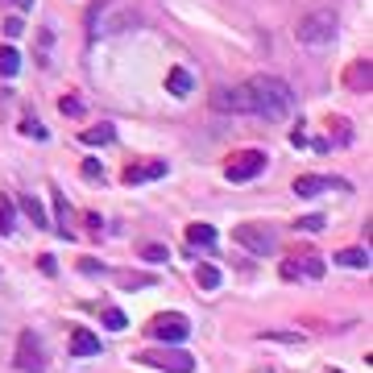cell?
Wrapping results in <instances>:
<instances>
[{"label":"cell","instance_id":"1","mask_svg":"<svg viewBox=\"0 0 373 373\" xmlns=\"http://www.w3.org/2000/svg\"><path fill=\"white\" fill-rule=\"evenodd\" d=\"M245 95H249V116H262V121H282L294 108V92L278 75H253L245 83Z\"/></svg>","mask_w":373,"mask_h":373},{"label":"cell","instance_id":"2","mask_svg":"<svg viewBox=\"0 0 373 373\" xmlns=\"http://www.w3.org/2000/svg\"><path fill=\"white\" fill-rule=\"evenodd\" d=\"M294 38L303 46H327L336 38V13H311L294 25Z\"/></svg>","mask_w":373,"mask_h":373},{"label":"cell","instance_id":"3","mask_svg":"<svg viewBox=\"0 0 373 373\" xmlns=\"http://www.w3.org/2000/svg\"><path fill=\"white\" fill-rule=\"evenodd\" d=\"M137 361L166 373H195V357L183 348H145V353H137Z\"/></svg>","mask_w":373,"mask_h":373},{"label":"cell","instance_id":"4","mask_svg":"<svg viewBox=\"0 0 373 373\" xmlns=\"http://www.w3.org/2000/svg\"><path fill=\"white\" fill-rule=\"evenodd\" d=\"M233 240H236V245H245L249 253H257V257H270V253L278 249L274 233H270V229H262V224H236Z\"/></svg>","mask_w":373,"mask_h":373},{"label":"cell","instance_id":"5","mask_svg":"<svg viewBox=\"0 0 373 373\" xmlns=\"http://www.w3.org/2000/svg\"><path fill=\"white\" fill-rule=\"evenodd\" d=\"M262 170H266V154H262V149H240L233 162H229L224 179H229V183H249V179H257Z\"/></svg>","mask_w":373,"mask_h":373},{"label":"cell","instance_id":"6","mask_svg":"<svg viewBox=\"0 0 373 373\" xmlns=\"http://www.w3.org/2000/svg\"><path fill=\"white\" fill-rule=\"evenodd\" d=\"M149 336L154 340H166V344H179V340L191 336V324H186V316H179V311H166V316H154Z\"/></svg>","mask_w":373,"mask_h":373},{"label":"cell","instance_id":"7","mask_svg":"<svg viewBox=\"0 0 373 373\" xmlns=\"http://www.w3.org/2000/svg\"><path fill=\"white\" fill-rule=\"evenodd\" d=\"M17 369H25V373H46L42 340H38L34 332H21V340H17Z\"/></svg>","mask_w":373,"mask_h":373},{"label":"cell","instance_id":"8","mask_svg":"<svg viewBox=\"0 0 373 373\" xmlns=\"http://www.w3.org/2000/svg\"><path fill=\"white\" fill-rule=\"evenodd\" d=\"M212 108L216 112H233V116H249V95H245V88H216Z\"/></svg>","mask_w":373,"mask_h":373},{"label":"cell","instance_id":"9","mask_svg":"<svg viewBox=\"0 0 373 373\" xmlns=\"http://www.w3.org/2000/svg\"><path fill=\"white\" fill-rule=\"evenodd\" d=\"M332 186H336V191H348L344 179H324V175H299L290 191H294L299 199H311V195H324V191H332Z\"/></svg>","mask_w":373,"mask_h":373},{"label":"cell","instance_id":"10","mask_svg":"<svg viewBox=\"0 0 373 373\" xmlns=\"http://www.w3.org/2000/svg\"><path fill=\"white\" fill-rule=\"evenodd\" d=\"M282 278L294 282V278H324V262L320 257H303V262H282Z\"/></svg>","mask_w":373,"mask_h":373},{"label":"cell","instance_id":"11","mask_svg":"<svg viewBox=\"0 0 373 373\" xmlns=\"http://www.w3.org/2000/svg\"><path fill=\"white\" fill-rule=\"evenodd\" d=\"M162 175H166V162L162 158H149V162H137V166L125 170V183L137 186V183H149V179H162Z\"/></svg>","mask_w":373,"mask_h":373},{"label":"cell","instance_id":"12","mask_svg":"<svg viewBox=\"0 0 373 373\" xmlns=\"http://www.w3.org/2000/svg\"><path fill=\"white\" fill-rule=\"evenodd\" d=\"M71 357H100V336L88 327H75L71 332Z\"/></svg>","mask_w":373,"mask_h":373},{"label":"cell","instance_id":"13","mask_svg":"<svg viewBox=\"0 0 373 373\" xmlns=\"http://www.w3.org/2000/svg\"><path fill=\"white\" fill-rule=\"evenodd\" d=\"M369 75H373V67H369V58H365V62H353L344 79H348L353 92H369Z\"/></svg>","mask_w":373,"mask_h":373},{"label":"cell","instance_id":"14","mask_svg":"<svg viewBox=\"0 0 373 373\" xmlns=\"http://www.w3.org/2000/svg\"><path fill=\"white\" fill-rule=\"evenodd\" d=\"M21 212L34 220V229H50V220H46V208H42V199L38 195H21Z\"/></svg>","mask_w":373,"mask_h":373},{"label":"cell","instance_id":"15","mask_svg":"<svg viewBox=\"0 0 373 373\" xmlns=\"http://www.w3.org/2000/svg\"><path fill=\"white\" fill-rule=\"evenodd\" d=\"M332 262H340L348 270H369V249H340Z\"/></svg>","mask_w":373,"mask_h":373},{"label":"cell","instance_id":"16","mask_svg":"<svg viewBox=\"0 0 373 373\" xmlns=\"http://www.w3.org/2000/svg\"><path fill=\"white\" fill-rule=\"evenodd\" d=\"M166 92L179 95V100H183V95L191 92V75H186L183 67H170V75H166Z\"/></svg>","mask_w":373,"mask_h":373},{"label":"cell","instance_id":"17","mask_svg":"<svg viewBox=\"0 0 373 373\" xmlns=\"http://www.w3.org/2000/svg\"><path fill=\"white\" fill-rule=\"evenodd\" d=\"M17 71H21V54H17L13 46H0V75H4V79H13Z\"/></svg>","mask_w":373,"mask_h":373},{"label":"cell","instance_id":"18","mask_svg":"<svg viewBox=\"0 0 373 373\" xmlns=\"http://www.w3.org/2000/svg\"><path fill=\"white\" fill-rule=\"evenodd\" d=\"M112 137H116V129H112V125H100V129H83V145H108Z\"/></svg>","mask_w":373,"mask_h":373},{"label":"cell","instance_id":"19","mask_svg":"<svg viewBox=\"0 0 373 373\" xmlns=\"http://www.w3.org/2000/svg\"><path fill=\"white\" fill-rule=\"evenodd\" d=\"M195 282H199V286H203V290H216V286H220V270H216V266H208V262H203V266H199V270H195Z\"/></svg>","mask_w":373,"mask_h":373},{"label":"cell","instance_id":"20","mask_svg":"<svg viewBox=\"0 0 373 373\" xmlns=\"http://www.w3.org/2000/svg\"><path fill=\"white\" fill-rule=\"evenodd\" d=\"M186 240H191V245H212V240H216V229H212V224H191V229H186Z\"/></svg>","mask_w":373,"mask_h":373},{"label":"cell","instance_id":"21","mask_svg":"<svg viewBox=\"0 0 373 373\" xmlns=\"http://www.w3.org/2000/svg\"><path fill=\"white\" fill-rule=\"evenodd\" d=\"M104 327H108V332H125V327H129V316H125L121 307H108V311H104Z\"/></svg>","mask_w":373,"mask_h":373},{"label":"cell","instance_id":"22","mask_svg":"<svg viewBox=\"0 0 373 373\" xmlns=\"http://www.w3.org/2000/svg\"><path fill=\"white\" fill-rule=\"evenodd\" d=\"M13 233V199L8 195H0V236Z\"/></svg>","mask_w":373,"mask_h":373},{"label":"cell","instance_id":"23","mask_svg":"<svg viewBox=\"0 0 373 373\" xmlns=\"http://www.w3.org/2000/svg\"><path fill=\"white\" fill-rule=\"evenodd\" d=\"M58 112H62V116H83V100L62 95V100H58Z\"/></svg>","mask_w":373,"mask_h":373},{"label":"cell","instance_id":"24","mask_svg":"<svg viewBox=\"0 0 373 373\" xmlns=\"http://www.w3.org/2000/svg\"><path fill=\"white\" fill-rule=\"evenodd\" d=\"M21 133H25V137H38V141H46V125H38L34 116H25V121H21Z\"/></svg>","mask_w":373,"mask_h":373},{"label":"cell","instance_id":"25","mask_svg":"<svg viewBox=\"0 0 373 373\" xmlns=\"http://www.w3.org/2000/svg\"><path fill=\"white\" fill-rule=\"evenodd\" d=\"M141 257H145V262H149V266H162V262H166V257H170V253H166V249H162V245H145V253H141Z\"/></svg>","mask_w":373,"mask_h":373},{"label":"cell","instance_id":"26","mask_svg":"<svg viewBox=\"0 0 373 373\" xmlns=\"http://www.w3.org/2000/svg\"><path fill=\"white\" fill-rule=\"evenodd\" d=\"M79 175H83V179H104V166H100L95 158H83V166H79Z\"/></svg>","mask_w":373,"mask_h":373},{"label":"cell","instance_id":"27","mask_svg":"<svg viewBox=\"0 0 373 373\" xmlns=\"http://www.w3.org/2000/svg\"><path fill=\"white\" fill-rule=\"evenodd\" d=\"M294 229H303V233H320V229H324V216H303Z\"/></svg>","mask_w":373,"mask_h":373},{"label":"cell","instance_id":"28","mask_svg":"<svg viewBox=\"0 0 373 373\" xmlns=\"http://www.w3.org/2000/svg\"><path fill=\"white\" fill-rule=\"evenodd\" d=\"M21 29H25V21H21L17 13H13V17H4V34H8V38H17Z\"/></svg>","mask_w":373,"mask_h":373},{"label":"cell","instance_id":"29","mask_svg":"<svg viewBox=\"0 0 373 373\" xmlns=\"http://www.w3.org/2000/svg\"><path fill=\"white\" fill-rule=\"evenodd\" d=\"M121 282H125V286H149V274H121Z\"/></svg>","mask_w":373,"mask_h":373},{"label":"cell","instance_id":"30","mask_svg":"<svg viewBox=\"0 0 373 373\" xmlns=\"http://www.w3.org/2000/svg\"><path fill=\"white\" fill-rule=\"evenodd\" d=\"M4 4H8V8H17V17H21V13H29V8H34V0H4Z\"/></svg>","mask_w":373,"mask_h":373},{"label":"cell","instance_id":"31","mask_svg":"<svg viewBox=\"0 0 373 373\" xmlns=\"http://www.w3.org/2000/svg\"><path fill=\"white\" fill-rule=\"evenodd\" d=\"M79 270H83V274H104V266H100V262H83Z\"/></svg>","mask_w":373,"mask_h":373}]
</instances>
